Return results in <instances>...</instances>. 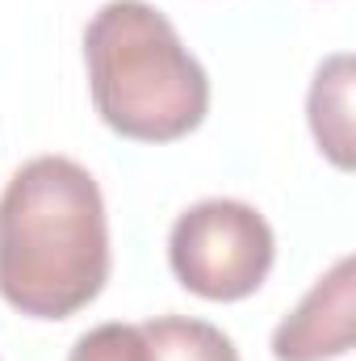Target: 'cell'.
<instances>
[{"instance_id":"obj_5","label":"cell","mask_w":356,"mask_h":361,"mask_svg":"<svg viewBox=\"0 0 356 361\" xmlns=\"http://www.w3.org/2000/svg\"><path fill=\"white\" fill-rule=\"evenodd\" d=\"M310 130L336 169H352V55H331L310 85Z\"/></svg>"},{"instance_id":"obj_7","label":"cell","mask_w":356,"mask_h":361,"mask_svg":"<svg viewBox=\"0 0 356 361\" xmlns=\"http://www.w3.org/2000/svg\"><path fill=\"white\" fill-rule=\"evenodd\" d=\"M68 361H147V341L139 324H101L84 332Z\"/></svg>"},{"instance_id":"obj_1","label":"cell","mask_w":356,"mask_h":361,"mask_svg":"<svg viewBox=\"0 0 356 361\" xmlns=\"http://www.w3.org/2000/svg\"><path fill=\"white\" fill-rule=\"evenodd\" d=\"M109 277V223L89 169L68 156L21 164L0 193V298L34 319H68Z\"/></svg>"},{"instance_id":"obj_2","label":"cell","mask_w":356,"mask_h":361,"mask_svg":"<svg viewBox=\"0 0 356 361\" xmlns=\"http://www.w3.org/2000/svg\"><path fill=\"white\" fill-rule=\"evenodd\" d=\"M84 59L101 122L126 139L172 143L210 109L201 63L147 0H109L84 30Z\"/></svg>"},{"instance_id":"obj_6","label":"cell","mask_w":356,"mask_h":361,"mask_svg":"<svg viewBox=\"0 0 356 361\" xmlns=\"http://www.w3.org/2000/svg\"><path fill=\"white\" fill-rule=\"evenodd\" d=\"M139 328L147 341V361H239L231 336L205 319L160 315Z\"/></svg>"},{"instance_id":"obj_4","label":"cell","mask_w":356,"mask_h":361,"mask_svg":"<svg viewBox=\"0 0 356 361\" xmlns=\"http://www.w3.org/2000/svg\"><path fill=\"white\" fill-rule=\"evenodd\" d=\"M356 332V269L352 257H340L323 273L310 294L281 319L272 332L276 361H331L352 349Z\"/></svg>"},{"instance_id":"obj_3","label":"cell","mask_w":356,"mask_h":361,"mask_svg":"<svg viewBox=\"0 0 356 361\" xmlns=\"http://www.w3.org/2000/svg\"><path fill=\"white\" fill-rule=\"evenodd\" d=\"M268 219L235 197H210L189 206L172 227L168 261L184 290L210 302H239L260 290L272 269Z\"/></svg>"}]
</instances>
